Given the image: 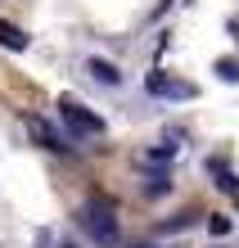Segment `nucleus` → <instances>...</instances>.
Instances as JSON below:
<instances>
[{
  "mask_svg": "<svg viewBox=\"0 0 239 248\" xmlns=\"http://www.w3.org/2000/svg\"><path fill=\"white\" fill-rule=\"evenodd\" d=\"M172 154H176V144H158V149H149V154H144V163H167Z\"/></svg>",
  "mask_w": 239,
  "mask_h": 248,
  "instance_id": "9b49d317",
  "label": "nucleus"
},
{
  "mask_svg": "<svg viewBox=\"0 0 239 248\" xmlns=\"http://www.w3.org/2000/svg\"><path fill=\"white\" fill-rule=\"evenodd\" d=\"M144 91L158 95V99H194V95H199L185 77H172V72H162V68H149L144 72Z\"/></svg>",
  "mask_w": 239,
  "mask_h": 248,
  "instance_id": "7ed1b4c3",
  "label": "nucleus"
},
{
  "mask_svg": "<svg viewBox=\"0 0 239 248\" xmlns=\"http://www.w3.org/2000/svg\"><path fill=\"white\" fill-rule=\"evenodd\" d=\"M131 248H149V244H131Z\"/></svg>",
  "mask_w": 239,
  "mask_h": 248,
  "instance_id": "4468645a",
  "label": "nucleus"
},
{
  "mask_svg": "<svg viewBox=\"0 0 239 248\" xmlns=\"http://www.w3.org/2000/svg\"><path fill=\"white\" fill-rule=\"evenodd\" d=\"M0 46L5 50H27V32L14 27V23H0Z\"/></svg>",
  "mask_w": 239,
  "mask_h": 248,
  "instance_id": "423d86ee",
  "label": "nucleus"
},
{
  "mask_svg": "<svg viewBox=\"0 0 239 248\" xmlns=\"http://www.w3.org/2000/svg\"><path fill=\"white\" fill-rule=\"evenodd\" d=\"M77 226L91 235V244L99 248H117V239H122V221H117V208L109 199H86L81 208H77Z\"/></svg>",
  "mask_w": 239,
  "mask_h": 248,
  "instance_id": "f257e3e1",
  "label": "nucleus"
},
{
  "mask_svg": "<svg viewBox=\"0 0 239 248\" xmlns=\"http://www.w3.org/2000/svg\"><path fill=\"white\" fill-rule=\"evenodd\" d=\"M167 189H172V176H167V171H154V176L144 181V194H149V199H158V194H167Z\"/></svg>",
  "mask_w": 239,
  "mask_h": 248,
  "instance_id": "6e6552de",
  "label": "nucleus"
},
{
  "mask_svg": "<svg viewBox=\"0 0 239 248\" xmlns=\"http://www.w3.org/2000/svg\"><path fill=\"white\" fill-rule=\"evenodd\" d=\"M59 118L68 122V131L77 140H99L104 131H109V122L99 118V113H91V108H81L77 99H59Z\"/></svg>",
  "mask_w": 239,
  "mask_h": 248,
  "instance_id": "f03ea898",
  "label": "nucleus"
},
{
  "mask_svg": "<svg viewBox=\"0 0 239 248\" xmlns=\"http://www.w3.org/2000/svg\"><path fill=\"white\" fill-rule=\"evenodd\" d=\"M59 248H77V244H59Z\"/></svg>",
  "mask_w": 239,
  "mask_h": 248,
  "instance_id": "ddd939ff",
  "label": "nucleus"
},
{
  "mask_svg": "<svg viewBox=\"0 0 239 248\" xmlns=\"http://www.w3.org/2000/svg\"><path fill=\"white\" fill-rule=\"evenodd\" d=\"M190 226V212H176L172 221H162V230H167V235H176V230H185Z\"/></svg>",
  "mask_w": 239,
  "mask_h": 248,
  "instance_id": "f8f14e48",
  "label": "nucleus"
},
{
  "mask_svg": "<svg viewBox=\"0 0 239 248\" xmlns=\"http://www.w3.org/2000/svg\"><path fill=\"white\" fill-rule=\"evenodd\" d=\"M32 136H36V144H41V149H50V154H68V144L59 140V131H50L41 118H32Z\"/></svg>",
  "mask_w": 239,
  "mask_h": 248,
  "instance_id": "39448f33",
  "label": "nucleus"
},
{
  "mask_svg": "<svg viewBox=\"0 0 239 248\" xmlns=\"http://www.w3.org/2000/svg\"><path fill=\"white\" fill-rule=\"evenodd\" d=\"M217 77L235 86V81H239V59H217Z\"/></svg>",
  "mask_w": 239,
  "mask_h": 248,
  "instance_id": "1a4fd4ad",
  "label": "nucleus"
},
{
  "mask_svg": "<svg viewBox=\"0 0 239 248\" xmlns=\"http://www.w3.org/2000/svg\"><path fill=\"white\" fill-rule=\"evenodd\" d=\"M86 68H91V77L99 86H122V68L109 63V59H86Z\"/></svg>",
  "mask_w": 239,
  "mask_h": 248,
  "instance_id": "20e7f679",
  "label": "nucleus"
},
{
  "mask_svg": "<svg viewBox=\"0 0 239 248\" xmlns=\"http://www.w3.org/2000/svg\"><path fill=\"white\" fill-rule=\"evenodd\" d=\"M230 226H235V221H230V217H221V212H212V217H207V230H212L217 239H221V235H230Z\"/></svg>",
  "mask_w": 239,
  "mask_h": 248,
  "instance_id": "9d476101",
  "label": "nucleus"
},
{
  "mask_svg": "<svg viewBox=\"0 0 239 248\" xmlns=\"http://www.w3.org/2000/svg\"><path fill=\"white\" fill-rule=\"evenodd\" d=\"M212 171H217V185H221V189H226V194H230V199H239V176H235V171H226V167H221V163H212Z\"/></svg>",
  "mask_w": 239,
  "mask_h": 248,
  "instance_id": "0eeeda50",
  "label": "nucleus"
}]
</instances>
